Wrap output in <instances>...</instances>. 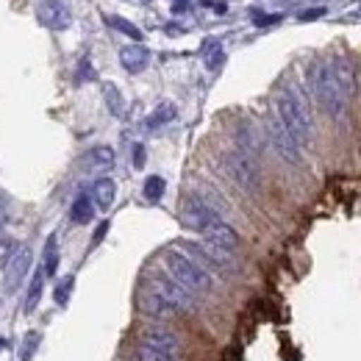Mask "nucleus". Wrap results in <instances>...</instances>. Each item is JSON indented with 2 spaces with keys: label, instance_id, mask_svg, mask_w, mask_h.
I'll use <instances>...</instances> for the list:
<instances>
[{
  "label": "nucleus",
  "instance_id": "1",
  "mask_svg": "<svg viewBox=\"0 0 361 361\" xmlns=\"http://www.w3.org/2000/svg\"><path fill=\"white\" fill-rule=\"evenodd\" d=\"M275 117L281 120V126L295 136V142L300 147L312 145L314 139V123H312V114L306 109V100L303 94L295 90V87H286L281 90L278 100H275Z\"/></svg>",
  "mask_w": 361,
  "mask_h": 361
},
{
  "label": "nucleus",
  "instance_id": "2",
  "mask_svg": "<svg viewBox=\"0 0 361 361\" xmlns=\"http://www.w3.org/2000/svg\"><path fill=\"white\" fill-rule=\"evenodd\" d=\"M312 92H314L317 106L331 117V120H342L348 114V92L339 87L334 70H331V61L314 67L312 73Z\"/></svg>",
  "mask_w": 361,
  "mask_h": 361
},
{
  "label": "nucleus",
  "instance_id": "3",
  "mask_svg": "<svg viewBox=\"0 0 361 361\" xmlns=\"http://www.w3.org/2000/svg\"><path fill=\"white\" fill-rule=\"evenodd\" d=\"M164 267H167V275L176 278L180 286H186L192 295L212 292V286H214L212 272L206 270L203 264H197L192 256L180 253V250H167L164 253Z\"/></svg>",
  "mask_w": 361,
  "mask_h": 361
},
{
  "label": "nucleus",
  "instance_id": "4",
  "mask_svg": "<svg viewBox=\"0 0 361 361\" xmlns=\"http://www.w3.org/2000/svg\"><path fill=\"white\" fill-rule=\"evenodd\" d=\"M223 167H226L228 178L233 180L242 192H247V195H256L259 192L262 173H259V164H256V159L250 153H245L239 147L228 150L226 156H223Z\"/></svg>",
  "mask_w": 361,
  "mask_h": 361
},
{
  "label": "nucleus",
  "instance_id": "5",
  "mask_svg": "<svg viewBox=\"0 0 361 361\" xmlns=\"http://www.w3.org/2000/svg\"><path fill=\"white\" fill-rule=\"evenodd\" d=\"M217 220H223V214L200 195V192H195V195H189L186 200H183V206H180V223L186 228H192V231H206L209 226H214Z\"/></svg>",
  "mask_w": 361,
  "mask_h": 361
},
{
  "label": "nucleus",
  "instance_id": "6",
  "mask_svg": "<svg viewBox=\"0 0 361 361\" xmlns=\"http://www.w3.org/2000/svg\"><path fill=\"white\" fill-rule=\"evenodd\" d=\"M183 250H186V256H192L203 267H212V270L220 272L233 270V253L212 245V242H206V239L203 242H183Z\"/></svg>",
  "mask_w": 361,
  "mask_h": 361
},
{
  "label": "nucleus",
  "instance_id": "7",
  "mask_svg": "<svg viewBox=\"0 0 361 361\" xmlns=\"http://www.w3.org/2000/svg\"><path fill=\"white\" fill-rule=\"evenodd\" d=\"M267 139H270L272 150H275L286 164H292V167H300V164H303V147L295 142V136L281 126L278 117H272L270 123H267Z\"/></svg>",
  "mask_w": 361,
  "mask_h": 361
},
{
  "label": "nucleus",
  "instance_id": "8",
  "mask_svg": "<svg viewBox=\"0 0 361 361\" xmlns=\"http://www.w3.org/2000/svg\"><path fill=\"white\" fill-rule=\"evenodd\" d=\"M150 289H156L167 303H173L180 314H183V312H195V309H197V295H192L186 286H180L178 281H176V278H170V275H156Z\"/></svg>",
  "mask_w": 361,
  "mask_h": 361
},
{
  "label": "nucleus",
  "instance_id": "9",
  "mask_svg": "<svg viewBox=\"0 0 361 361\" xmlns=\"http://www.w3.org/2000/svg\"><path fill=\"white\" fill-rule=\"evenodd\" d=\"M139 345H145V348L167 356L170 361H180V350H183L180 348V339L173 331H167V328H147L142 334V342Z\"/></svg>",
  "mask_w": 361,
  "mask_h": 361
},
{
  "label": "nucleus",
  "instance_id": "10",
  "mask_svg": "<svg viewBox=\"0 0 361 361\" xmlns=\"http://www.w3.org/2000/svg\"><path fill=\"white\" fill-rule=\"evenodd\" d=\"M139 309H142V314L153 317V319H173V317H178L180 312L173 306V303H167L156 289H147L145 295H142V300H139Z\"/></svg>",
  "mask_w": 361,
  "mask_h": 361
},
{
  "label": "nucleus",
  "instance_id": "11",
  "mask_svg": "<svg viewBox=\"0 0 361 361\" xmlns=\"http://www.w3.org/2000/svg\"><path fill=\"white\" fill-rule=\"evenodd\" d=\"M39 17H42V23L50 25L53 31H64L70 25V20H73V14H70V8H67L64 0H45L42 8H39Z\"/></svg>",
  "mask_w": 361,
  "mask_h": 361
},
{
  "label": "nucleus",
  "instance_id": "12",
  "mask_svg": "<svg viewBox=\"0 0 361 361\" xmlns=\"http://www.w3.org/2000/svg\"><path fill=\"white\" fill-rule=\"evenodd\" d=\"M203 239L206 242H212V245H217V247H223V250H236L239 247V233H236V228H231L228 223H223V220H217L214 226H209L206 231H203Z\"/></svg>",
  "mask_w": 361,
  "mask_h": 361
},
{
  "label": "nucleus",
  "instance_id": "13",
  "mask_svg": "<svg viewBox=\"0 0 361 361\" xmlns=\"http://www.w3.org/2000/svg\"><path fill=\"white\" fill-rule=\"evenodd\" d=\"M120 64H123L131 75H136V73H142V70L150 64V53H147V47H142V45H128L120 50Z\"/></svg>",
  "mask_w": 361,
  "mask_h": 361
},
{
  "label": "nucleus",
  "instance_id": "14",
  "mask_svg": "<svg viewBox=\"0 0 361 361\" xmlns=\"http://www.w3.org/2000/svg\"><path fill=\"white\" fill-rule=\"evenodd\" d=\"M114 197H117V183H114V180L111 178L94 180V186H92V203H94V209L106 212V209L114 203Z\"/></svg>",
  "mask_w": 361,
  "mask_h": 361
},
{
  "label": "nucleus",
  "instance_id": "15",
  "mask_svg": "<svg viewBox=\"0 0 361 361\" xmlns=\"http://www.w3.org/2000/svg\"><path fill=\"white\" fill-rule=\"evenodd\" d=\"M84 161H87V167H92V170H109L114 164V150L109 145H97V147H92L90 153H87Z\"/></svg>",
  "mask_w": 361,
  "mask_h": 361
},
{
  "label": "nucleus",
  "instance_id": "16",
  "mask_svg": "<svg viewBox=\"0 0 361 361\" xmlns=\"http://www.w3.org/2000/svg\"><path fill=\"white\" fill-rule=\"evenodd\" d=\"M92 217H94V203H92L90 195H81V197L73 203V223L87 226V223H92Z\"/></svg>",
  "mask_w": 361,
  "mask_h": 361
},
{
  "label": "nucleus",
  "instance_id": "17",
  "mask_svg": "<svg viewBox=\"0 0 361 361\" xmlns=\"http://www.w3.org/2000/svg\"><path fill=\"white\" fill-rule=\"evenodd\" d=\"M25 272H28V250H20V253L11 259V264H8V283L17 286Z\"/></svg>",
  "mask_w": 361,
  "mask_h": 361
},
{
  "label": "nucleus",
  "instance_id": "18",
  "mask_svg": "<svg viewBox=\"0 0 361 361\" xmlns=\"http://www.w3.org/2000/svg\"><path fill=\"white\" fill-rule=\"evenodd\" d=\"M59 270V242H56V236H47L45 242V275H56Z\"/></svg>",
  "mask_w": 361,
  "mask_h": 361
},
{
  "label": "nucleus",
  "instance_id": "19",
  "mask_svg": "<svg viewBox=\"0 0 361 361\" xmlns=\"http://www.w3.org/2000/svg\"><path fill=\"white\" fill-rule=\"evenodd\" d=\"M164 189H167V183H164V178H159V176H150V178L145 180V197L150 200V203H159L161 200V195H164Z\"/></svg>",
  "mask_w": 361,
  "mask_h": 361
},
{
  "label": "nucleus",
  "instance_id": "20",
  "mask_svg": "<svg viewBox=\"0 0 361 361\" xmlns=\"http://www.w3.org/2000/svg\"><path fill=\"white\" fill-rule=\"evenodd\" d=\"M176 117V109H173V103H161L150 117H147V126L150 128H159V126H164V123H170Z\"/></svg>",
  "mask_w": 361,
  "mask_h": 361
},
{
  "label": "nucleus",
  "instance_id": "21",
  "mask_svg": "<svg viewBox=\"0 0 361 361\" xmlns=\"http://www.w3.org/2000/svg\"><path fill=\"white\" fill-rule=\"evenodd\" d=\"M42 283H45V275H42V272H34V281H31V289H28V300H25V309H28V312H34V309L39 306Z\"/></svg>",
  "mask_w": 361,
  "mask_h": 361
},
{
  "label": "nucleus",
  "instance_id": "22",
  "mask_svg": "<svg viewBox=\"0 0 361 361\" xmlns=\"http://www.w3.org/2000/svg\"><path fill=\"white\" fill-rule=\"evenodd\" d=\"M106 23L111 25V28H117L120 34H126V37H131V39H142V31L136 28L134 23H128V20H123V17H106Z\"/></svg>",
  "mask_w": 361,
  "mask_h": 361
},
{
  "label": "nucleus",
  "instance_id": "23",
  "mask_svg": "<svg viewBox=\"0 0 361 361\" xmlns=\"http://www.w3.org/2000/svg\"><path fill=\"white\" fill-rule=\"evenodd\" d=\"M70 292H73V278L67 275V278H61V281H59V286H56V292H53L56 303H59V306H64V303L70 300Z\"/></svg>",
  "mask_w": 361,
  "mask_h": 361
},
{
  "label": "nucleus",
  "instance_id": "24",
  "mask_svg": "<svg viewBox=\"0 0 361 361\" xmlns=\"http://www.w3.org/2000/svg\"><path fill=\"white\" fill-rule=\"evenodd\" d=\"M106 103H109L111 114H123V97H120L117 87H111V84H106Z\"/></svg>",
  "mask_w": 361,
  "mask_h": 361
},
{
  "label": "nucleus",
  "instance_id": "25",
  "mask_svg": "<svg viewBox=\"0 0 361 361\" xmlns=\"http://www.w3.org/2000/svg\"><path fill=\"white\" fill-rule=\"evenodd\" d=\"M223 59H226V56H223V47H220V45H212L209 56H206V67H209V70H217V67L223 64Z\"/></svg>",
  "mask_w": 361,
  "mask_h": 361
},
{
  "label": "nucleus",
  "instance_id": "26",
  "mask_svg": "<svg viewBox=\"0 0 361 361\" xmlns=\"http://www.w3.org/2000/svg\"><path fill=\"white\" fill-rule=\"evenodd\" d=\"M136 361H170L167 356H161V353H156V350H150V348H145V345H139V350H136Z\"/></svg>",
  "mask_w": 361,
  "mask_h": 361
},
{
  "label": "nucleus",
  "instance_id": "27",
  "mask_svg": "<svg viewBox=\"0 0 361 361\" xmlns=\"http://www.w3.org/2000/svg\"><path fill=\"white\" fill-rule=\"evenodd\" d=\"M134 167L136 170H142V167H145V147H142V145H136L134 147Z\"/></svg>",
  "mask_w": 361,
  "mask_h": 361
},
{
  "label": "nucleus",
  "instance_id": "28",
  "mask_svg": "<svg viewBox=\"0 0 361 361\" xmlns=\"http://www.w3.org/2000/svg\"><path fill=\"white\" fill-rule=\"evenodd\" d=\"M106 231H109V223H103V226L97 228V233H94V242H100V239H103V233H106Z\"/></svg>",
  "mask_w": 361,
  "mask_h": 361
},
{
  "label": "nucleus",
  "instance_id": "29",
  "mask_svg": "<svg viewBox=\"0 0 361 361\" xmlns=\"http://www.w3.org/2000/svg\"><path fill=\"white\" fill-rule=\"evenodd\" d=\"M3 345H6V342H3V339H0V348H3Z\"/></svg>",
  "mask_w": 361,
  "mask_h": 361
}]
</instances>
